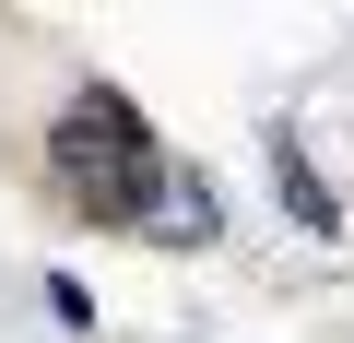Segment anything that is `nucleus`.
<instances>
[{"label":"nucleus","instance_id":"4","mask_svg":"<svg viewBox=\"0 0 354 343\" xmlns=\"http://www.w3.org/2000/svg\"><path fill=\"white\" fill-rule=\"evenodd\" d=\"M48 319H59V331H95V296H83L71 272H48Z\"/></svg>","mask_w":354,"mask_h":343},{"label":"nucleus","instance_id":"2","mask_svg":"<svg viewBox=\"0 0 354 343\" xmlns=\"http://www.w3.org/2000/svg\"><path fill=\"white\" fill-rule=\"evenodd\" d=\"M142 237H153V249H213V237H225V190H213V166L177 154V178H165V202H153Z\"/></svg>","mask_w":354,"mask_h":343},{"label":"nucleus","instance_id":"1","mask_svg":"<svg viewBox=\"0 0 354 343\" xmlns=\"http://www.w3.org/2000/svg\"><path fill=\"white\" fill-rule=\"evenodd\" d=\"M165 178H177V154H165V130H153V107L130 95V83H71V107L48 118V190L83 213V225H106V237H142L153 225V202H165Z\"/></svg>","mask_w":354,"mask_h":343},{"label":"nucleus","instance_id":"3","mask_svg":"<svg viewBox=\"0 0 354 343\" xmlns=\"http://www.w3.org/2000/svg\"><path fill=\"white\" fill-rule=\"evenodd\" d=\"M272 190H283V213H295V237H342V190L307 166V142L295 130H272Z\"/></svg>","mask_w":354,"mask_h":343}]
</instances>
